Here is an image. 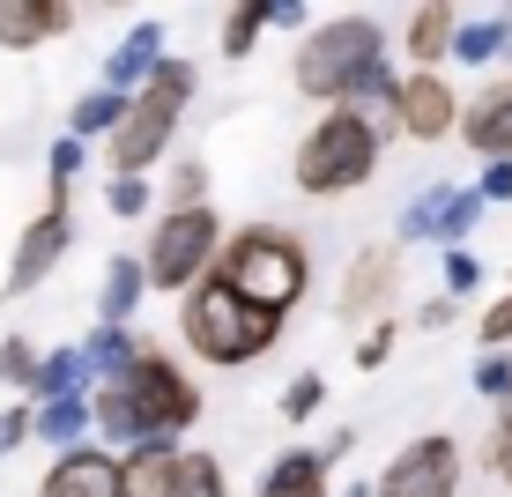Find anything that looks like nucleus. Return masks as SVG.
I'll return each instance as SVG.
<instances>
[{"instance_id":"obj_36","label":"nucleus","mask_w":512,"mask_h":497,"mask_svg":"<svg viewBox=\"0 0 512 497\" xmlns=\"http://www.w3.org/2000/svg\"><path fill=\"white\" fill-rule=\"evenodd\" d=\"M475 193H483V201H512V156H490L483 179H475Z\"/></svg>"},{"instance_id":"obj_1","label":"nucleus","mask_w":512,"mask_h":497,"mask_svg":"<svg viewBox=\"0 0 512 497\" xmlns=\"http://www.w3.org/2000/svg\"><path fill=\"white\" fill-rule=\"evenodd\" d=\"M193 423H201V386H193V371L179 357H164V349L141 342L127 371H112V379L90 386V431L97 446L127 453L141 438H186Z\"/></svg>"},{"instance_id":"obj_16","label":"nucleus","mask_w":512,"mask_h":497,"mask_svg":"<svg viewBox=\"0 0 512 497\" xmlns=\"http://www.w3.org/2000/svg\"><path fill=\"white\" fill-rule=\"evenodd\" d=\"M164 67V23H134L127 38L112 45V60H104V90H119V97H134L141 82Z\"/></svg>"},{"instance_id":"obj_11","label":"nucleus","mask_w":512,"mask_h":497,"mask_svg":"<svg viewBox=\"0 0 512 497\" xmlns=\"http://www.w3.org/2000/svg\"><path fill=\"white\" fill-rule=\"evenodd\" d=\"M67 245H75V216H67V208L30 216L23 238H15V260H8V282H0V290H8V297H30V290H38V282L67 260Z\"/></svg>"},{"instance_id":"obj_14","label":"nucleus","mask_w":512,"mask_h":497,"mask_svg":"<svg viewBox=\"0 0 512 497\" xmlns=\"http://www.w3.org/2000/svg\"><path fill=\"white\" fill-rule=\"evenodd\" d=\"M179 438H141V446L119 453V497H171L179 490Z\"/></svg>"},{"instance_id":"obj_28","label":"nucleus","mask_w":512,"mask_h":497,"mask_svg":"<svg viewBox=\"0 0 512 497\" xmlns=\"http://www.w3.org/2000/svg\"><path fill=\"white\" fill-rule=\"evenodd\" d=\"M171 497H231V483H223V460L186 446V460H179V490H171Z\"/></svg>"},{"instance_id":"obj_6","label":"nucleus","mask_w":512,"mask_h":497,"mask_svg":"<svg viewBox=\"0 0 512 497\" xmlns=\"http://www.w3.org/2000/svg\"><path fill=\"white\" fill-rule=\"evenodd\" d=\"M379 60H386V30L372 15L320 23V30H305V45H297V90L312 104H349V90H357Z\"/></svg>"},{"instance_id":"obj_43","label":"nucleus","mask_w":512,"mask_h":497,"mask_svg":"<svg viewBox=\"0 0 512 497\" xmlns=\"http://www.w3.org/2000/svg\"><path fill=\"white\" fill-rule=\"evenodd\" d=\"M104 8H127V0H104Z\"/></svg>"},{"instance_id":"obj_18","label":"nucleus","mask_w":512,"mask_h":497,"mask_svg":"<svg viewBox=\"0 0 512 497\" xmlns=\"http://www.w3.org/2000/svg\"><path fill=\"white\" fill-rule=\"evenodd\" d=\"M260 497H334V460L312 453V446H290L260 475Z\"/></svg>"},{"instance_id":"obj_21","label":"nucleus","mask_w":512,"mask_h":497,"mask_svg":"<svg viewBox=\"0 0 512 497\" xmlns=\"http://www.w3.org/2000/svg\"><path fill=\"white\" fill-rule=\"evenodd\" d=\"M453 23H461L453 0H423V8L409 15V30H401V52H409L416 67H438V60H446V45H453Z\"/></svg>"},{"instance_id":"obj_30","label":"nucleus","mask_w":512,"mask_h":497,"mask_svg":"<svg viewBox=\"0 0 512 497\" xmlns=\"http://www.w3.org/2000/svg\"><path fill=\"white\" fill-rule=\"evenodd\" d=\"M104 208H112V216H149L156 208V193H149V171H112V186H104Z\"/></svg>"},{"instance_id":"obj_19","label":"nucleus","mask_w":512,"mask_h":497,"mask_svg":"<svg viewBox=\"0 0 512 497\" xmlns=\"http://www.w3.org/2000/svg\"><path fill=\"white\" fill-rule=\"evenodd\" d=\"M461 141L483 156V164H490V156H512V82H505V90H483L461 112Z\"/></svg>"},{"instance_id":"obj_12","label":"nucleus","mask_w":512,"mask_h":497,"mask_svg":"<svg viewBox=\"0 0 512 497\" xmlns=\"http://www.w3.org/2000/svg\"><path fill=\"white\" fill-rule=\"evenodd\" d=\"M38 497H119V453L112 446H67V453H52Z\"/></svg>"},{"instance_id":"obj_34","label":"nucleus","mask_w":512,"mask_h":497,"mask_svg":"<svg viewBox=\"0 0 512 497\" xmlns=\"http://www.w3.org/2000/svg\"><path fill=\"white\" fill-rule=\"evenodd\" d=\"M30 379H38V349H30L23 334H8V342H0V386L30 394Z\"/></svg>"},{"instance_id":"obj_15","label":"nucleus","mask_w":512,"mask_h":497,"mask_svg":"<svg viewBox=\"0 0 512 497\" xmlns=\"http://www.w3.org/2000/svg\"><path fill=\"white\" fill-rule=\"evenodd\" d=\"M67 30H75V0H0V45L8 52L52 45Z\"/></svg>"},{"instance_id":"obj_24","label":"nucleus","mask_w":512,"mask_h":497,"mask_svg":"<svg viewBox=\"0 0 512 497\" xmlns=\"http://www.w3.org/2000/svg\"><path fill=\"white\" fill-rule=\"evenodd\" d=\"M260 30H275V0H231V15H223V60H245L260 45Z\"/></svg>"},{"instance_id":"obj_25","label":"nucleus","mask_w":512,"mask_h":497,"mask_svg":"<svg viewBox=\"0 0 512 497\" xmlns=\"http://www.w3.org/2000/svg\"><path fill=\"white\" fill-rule=\"evenodd\" d=\"M483 268H490V260L468 253V245H438V297H453V305L475 297V290H483Z\"/></svg>"},{"instance_id":"obj_35","label":"nucleus","mask_w":512,"mask_h":497,"mask_svg":"<svg viewBox=\"0 0 512 497\" xmlns=\"http://www.w3.org/2000/svg\"><path fill=\"white\" fill-rule=\"evenodd\" d=\"M475 334H483V349H512V290H505L483 319H475Z\"/></svg>"},{"instance_id":"obj_5","label":"nucleus","mask_w":512,"mask_h":497,"mask_svg":"<svg viewBox=\"0 0 512 497\" xmlns=\"http://www.w3.org/2000/svg\"><path fill=\"white\" fill-rule=\"evenodd\" d=\"M193 60H164L149 82L127 97V119H119L112 134H104V164L112 171H149L156 156L171 149V134H179L186 104H193Z\"/></svg>"},{"instance_id":"obj_37","label":"nucleus","mask_w":512,"mask_h":497,"mask_svg":"<svg viewBox=\"0 0 512 497\" xmlns=\"http://www.w3.org/2000/svg\"><path fill=\"white\" fill-rule=\"evenodd\" d=\"M490 460H498V475H505V490H512V401L498 408V438H490Z\"/></svg>"},{"instance_id":"obj_29","label":"nucleus","mask_w":512,"mask_h":497,"mask_svg":"<svg viewBox=\"0 0 512 497\" xmlns=\"http://www.w3.org/2000/svg\"><path fill=\"white\" fill-rule=\"evenodd\" d=\"M82 149H90L82 134H60V141H52V156H45V164H52V193H45V208H67V193H75V171H82Z\"/></svg>"},{"instance_id":"obj_27","label":"nucleus","mask_w":512,"mask_h":497,"mask_svg":"<svg viewBox=\"0 0 512 497\" xmlns=\"http://www.w3.org/2000/svg\"><path fill=\"white\" fill-rule=\"evenodd\" d=\"M134 327H97L90 342H82V357H90V379H112V371H127L134 364Z\"/></svg>"},{"instance_id":"obj_2","label":"nucleus","mask_w":512,"mask_h":497,"mask_svg":"<svg viewBox=\"0 0 512 497\" xmlns=\"http://www.w3.org/2000/svg\"><path fill=\"white\" fill-rule=\"evenodd\" d=\"M179 342H186V357H201L216 371H245V364H260L282 342V319L245 305L223 275H201L179 297Z\"/></svg>"},{"instance_id":"obj_33","label":"nucleus","mask_w":512,"mask_h":497,"mask_svg":"<svg viewBox=\"0 0 512 497\" xmlns=\"http://www.w3.org/2000/svg\"><path fill=\"white\" fill-rule=\"evenodd\" d=\"M475 394L483 401H512V349H483V357H475Z\"/></svg>"},{"instance_id":"obj_20","label":"nucleus","mask_w":512,"mask_h":497,"mask_svg":"<svg viewBox=\"0 0 512 497\" xmlns=\"http://www.w3.org/2000/svg\"><path fill=\"white\" fill-rule=\"evenodd\" d=\"M30 438L52 453L90 446V394H60V401H30Z\"/></svg>"},{"instance_id":"obj_32","label":"nucleus","mask_w":512,"mask_h":497,"mask_svg":"<svg viewBox=\"0 0 512 497\" xmlns=\"http://www.w3.org/2000/svg\"><path fill=\"white\" fill-rule=\"evenodd\" d=\"M320 401H327V379H320V371H297V379L282 386V423H312Z\"/></svg>"},{"instance_id":"obj_38","label":"nucleus","mask_w":512,"mask_h":497,"mask_svg":"<svg viewBox=\"0 0 512 497\" xmlns=\"http://www.w3.org/2000/svg\"><path fill=\"white\" fill-rule=\"evenodd\" d=\"M23 438H30V408H0V460L23 446Z\"/></svg>"},{"instance_id":"obj_7","label":"nucleus","mask_w":512,"mask_h":497,"mask_svg":"<svg viewBox=\"0 0 512 497\" xmlns=\"http://www.w3.org/2000/svg\"><path fill=\"white\" fill-rule=\"evenodd\" d=\"M223 253V216L208 201H186V208H164V216L149 223V245H141V275H149V290L164 297H186L193 282L216 268Z\"/></svg>"},{"instance_id":"obj_8","label":"nucleus","mask_w":512,"mask_h":497,"mask_svg":"<svg viewBox=\"0 0 512 497\" xmlns=\"http://www.w3.org/2000/svg\"><path fill=\"white\" fill-rule=\"evenodd\" d=\"M461 483H468L461 438L423 431V438H409V446L372 475V497H461Z\"/></svg>"},{"instance_id":"obj_26","label":"nucleus","mask_w":512,"mask_h":497,"mask_svg":"<svg viewBox=\"0 0 512 497\" xmlns=\"http://www.w3.org/2000/svg\"><path fill=\"white\" fill-rule=\"evenodd\" d=\"M119 119H127V97L119 90H90V97H75V112H67V134L97 141V134H112Z\"/></svg>"},{"instance_id":"obj_22","label":"nucleus","mask_w":512,"mask_h":497,"mask_svg":"<svg viewBox=\"0 0 512 497\" xmlns=\"http://www.w3.org/2000/svg\"><path fill=\"white\" fill-rule=\"evenodd\" d=\"M90 357L82 349H45L38 357V379H30V401H60V394H90Z\"/></svg>"},{"instance_id":"obj_13","label":"nucleus","mask_w":512,"mask_h":497,"mask_svg":"<svg viewBox=\"0 0 512 497\" xmlns=\"http://www.w3.org/2000/svg\"><path fill=\"white\" fill-rule=\"evenodd\" d=\"M401 282V268H394V245H364L357 260H349V275H342V297H334V319H379V305H386V290Z\"/></svg>"},{"instance_id":"obj_17","label":"nucleus","mask_w":512,"mask_h":497,"mask_svg":"<svg viewBox=\"0 0 512 497\" xmlns=\"http://www.w3.org/2000/svg\"><path fill=\"white\" fill-rule=\"evenodd\" d=\"M141 297H149V275H141V253H112L97 282V327H134Z\"/></svg>"},{"instance_id":"obj_40","label":"nucleus","mask_w":512,"mask_h":497,"mask_svg":"<svg viewBox=\"0 0 512 497\" xmlns=\"http://www.w3.org/2000/svg\"><path fill=\"white\" fill-rule=\"evenodd\" d=\"M453 312H461L453 297H431V305L416 312V327H423V334H446V327H453Z\"/></svg>"},{"instance_id":"obj_4","label":"nucleus","mask_w":512,"mask_h":497,"mask_svg":"<svg viewBox=\"0 0 512 497\" xmlns=\"http://www.w3.org/2000/svg\"><path fill=\"white\" fill-rule=\"evenodd\" d=\"M379 149H386V119L379 112L327 104V119L297 141L290 179H297V193H312V201H342V193H357L379 171Z\"/></svg>"},{"instance_id":"obj_39","label":"nucleus","mask_w":512,"mask_h":497,"mask_svg":"<svg viewBox=\"0 0 512 497\" xmlns=\"http://www.w3.org/2000/svg\"><path fill=\"white\" fill-rule=\"evenodd\" d=\"M201 164H179V171H171V208H186V201H201Z\"/></svg>"},{"instance_id":"obj_42","label":"nucleus","mask_w":512,"mask_h":497,"mask_svg":"<svg viewBox=\"0 0 512 497\" xmlns=\"http://www.w3.org/2000/svg\"><path fill=\"white\" fill-rule=\"evenodd\" d=\"M342 497H372V483H349V490H342Z\"/></svg>"},{"instance_id":"obj_23","label":"nucleus","mask_w":512,"mask_h":497,"mask_svg":"<svg viewBox=\"0 0 512 497\" xmlns=\"http://www.w3.org/2000/svg\"><path fill=\"white\" fill-rule=\"evenodd\" d=\"M453 60L461 67H483V60H498V52H512V23L505 15H475V23H453Z\"/></svg>"},{"instance_id":"obj_3","label":"nucleus","mask_w":512,"mask_h":497,"mask_svg":"<svg viewBox=\"0 0 512 497\" xmlns=\"http://www.w3.org/2000/svg\"><path fill=\"white\" fill-rule=\"evenodd\" d=\"M208 275H223L245 305L290 319L297 305H305V290H312V253H305V238L282 230V223H245V230L223 238V253H216Z\"/></svg>"},{"instance_id":"obj_10","label":"nucleus","mask_w":512,"mask_h":497,"mask_svg":"<svg viewBox=\"0 0 512 497\" xmlns=\"http://www.w3.org/2000/svg\"><path fill=\"white\" fill-rule=\"evenodd\" d=\"M483 223V193L475 186H423L409 208H401L394 238L401 245H468V230Z\"/></svg>"},{"instance_id":"obj_9","label":"nucleus","mask_w":512,"mask_h":497,"mask_svg":"<svg viewBox=\"0 0 512 497\" xmlns=\"http://www.w3.org/2000/svg\"><path fill=\"white\" fill-rule=\"evenodd\" d=\"M461 127V90H453L438 67H409L394 75V97H386V134H409V141H446Z\"/></svg>"},{"instance_id":"obj_31","label":"nucleus","mask_w":512,"mask_h":497,"mask_svg":"<svg viewBox=\"0 0 512 497\" xmlns=\"http://www.w3.org/2000/svg\"><path fill=\"white\" fill-rule=\"evenodd\" d=\"M401 349V319H364V334H357V349H349V357H357V371H379L386 357H394Z\"/></svg>"},{"instance_id":"obj_41","label":"nucleus","mask_w":512,"mask_h":497,"mask_svg":"<svg viewBox=\"0 0 512 497\" xmlns=\"http://www.w3.org/2000/svg\"><path fill=\"white\" fill-rule=\"evenodd\" d=\"M305 23V0H275V30H297Z\"/></svg>"}]
</instances>
